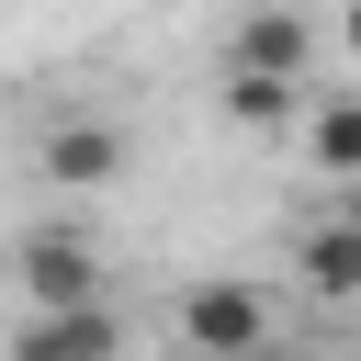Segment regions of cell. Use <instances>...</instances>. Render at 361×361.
<instances>
[{"instance_id":"1","label":"cell","mask_w":361,"mask_h":361,"mask_svg":"<svg viewBox=\"0 0 361 361\" xmlns=\"http://www.w3.org/2000/svg\"><path fill=\"white\" fill-rule=\"evenodd\" d=\"M169 338H180V361H248V350H271V338H282V316H271V293H259V282L214 271V282H192V293L169 305Z\"/></svg>"},{"instance_id":"2","label":"cell","mask_w":361,"mask_h":361,"mask_svg":"<svg viewBox=\"0 0 361 361\" xmlns=\"http://www.w3.org/2000/svg\"><path fill=\"white\" fill-rule=\"evenodd\" d=\"M11 282H23V305H34V316L102 305V248H90V226H34V237L11 248Z\"/></svg>"},{"instance_id":"3","label":"cell","mask_w":361,"mask_h":361,"mask_svg":"<svg viewBox=\"0 0 361 361\" xmlns=\"http://www.w3.org/2000/svg\"><path fill=\"white\" fill-rule=\"evenodd\" d=\"M0 361H124V316L113 305H68V316H23L0 338Z\"/></svg>"},{"instance_id":"4","label":"cell","mask_w":361,"mask_h":361,"mask_svg":"<svg viewBox=\"0 0 361 361\" xmlns=\"http://www.w3.org/2000/svg\"><path fill=\"white\" fill-rule=\"evenodd\" d=\"M34 169H45L56 192H102V180H124V124H102V113H68V124H45Z\"/></svg>"},{"instance_id":"5","label":"cell","mask_w":361,"mask_h":361,"mask_svg":"<svg viewBox=\"0 0 361 361\" xmlns=\"http://www.w3.org/2000/svg\"><path fill=\"white\" fill-rule=\"evenodd\" d=\"M293 271H305V293H316V305H361V226L327 203V214L293 237Z\"/></svg>"},{"instance_id":"6","label":"cell","mask_w":361,"mask_h":361,"mask_svg":"<svg viewBox=\"0 0 361 361\" xmlns=\"http://www.w3.org/2000/svg\"><path fill=\"white\" fill-rule=\"evenodd\" d=\"M305 169L338 180V192L361 180V90H316L305 102Z\"/></svg>"},{"instance_id":"7","label":"cell","mask_w":361,"mask_h":361,"mask_svg":"<svg viewBox=\"0 0 361 361\" xmlns=\"http://www.w3.org/2000/svg\"><path fill=\"white\" fill-rule=\"evenodd\" d=\"M305 56H316L305 11H282V0H271V11H248V23H237V56H226V68H259V79H293V90H305Z\"/></svg>"},{"instance_id":"8","label":"cell","mask_w":361,"mask_h":361,"mask_svg":"<svg viewBox=\"0 0 361 361\" xmlns=\"http://www.w3.org/2000/svg\"><path fill=\"white\" fill-rule=\"evenodd\" d=\"M305 113V90L293 79H259V68H226V124H248V135H282Z\"/></svg>"},{"instance_id":"9","label":"cell","mask_w":361,"mask_h":361,"mask_svg":"<svg viewBox=\"0 0 361 361\" xmlns=\"http://www.w3.org/2000/svg\"><path fill=\"white\" fill-rule=\"evenodd\" d=\"M338 45H350V56H361V0H350V11H338Z\"/></svg>"},{"instance_id":"10","label":"cell","mask_w":361,"mask_h":361,"mask_svg":"<svg viewBox=\"0 0 361 361\" xmlns=\"http://www.w3.org/2000/svg\"><path fill=\"white\" fill-rule=\"evenodd\" d=\"M248 361H327V350H282V338H271V350H248Z\"/></svg>"}]
</instances>
